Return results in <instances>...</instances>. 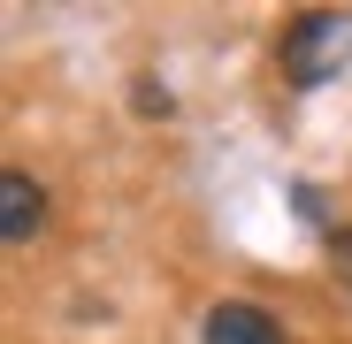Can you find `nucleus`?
Returning a JSON list of instances; mask_svg holds the SVG:
<instances>
[{
    "mask_svg": "<svg viewBox=\"0 0 352 344\" xmlns=\"http://www.w3.org/2000/svg\"><path fill=\"white\" fill-rule=\"evenodd\" d=\"M199 336H207V344H283L276 314H261V306H245V299H230V306H214Z\"/></svg>",
    "mask_w": 352,
    "mask_h": 344,
    "instance_id": "2",
    "label": "nucleus"
},
{
    "mask_svg": "<svg viewBox=\"0 0 352 344\" xmlns=\"http://www.w3.org/2000/svg\"><path fill=\"white\" fill-rule=\"evenodd\" d=\"M344 38H352V31H344V16H329V8L299 16V23L283 31V77L299 84V92H307V84H322V77L337 69V54H344Z\"/></svg>",
    "mask_w": 352,
    "mask_h": 344,
    "instance_id": "1",
    "label": "nucleus"
},
{
    "mask_svg": "<svg viewBox=\"0 0 352 344\" xmlns=\"http://www.w3.org/2000/svg\"><path fill=\"white\" fill-rule=\"evenodd\" d=\"M38 214H46L38 184L23 176V168H8V176H0V238H8V245H23L31 229H38Z\"/></svg>",
    "mask_w": 352,
    "mask_h": 344,
    "instance_id": "3",
    "label": "nucleus"
},
{
    "mask_svg": "<svg viewBox=\"0 0 352 344\" xmlns=\"http://www.w3.org/2000/svg\"><path fill=\"white\" fill-rule=\"evenodd\" d=\"M337 268H344V283H352V229L337 238Z\"/></svg>",
    "mask_w": 352,
    "mask_h": 344,
    "instance_id": "4",
    "label": "nucleus"
}]
</instances>
